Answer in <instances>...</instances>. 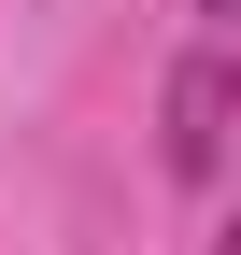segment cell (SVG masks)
Here are the masks:
<instances>
[{
    "label": "cell",
    "mask_w": 241,
    "mask_h": 255,
    "mask_svg": "<svg viewBox=\"0 0 241 255\" xmlns=\"http://www.w3.org/2000/svg\"><path fill=\"white\" fill-rule=\"evenodd\" d=\"M213 156H227V57H185L170 71V170L213 184Z\"/></svg>",
    "instance_id": "1"
},
{
    "label": "cell",
    "mask_w": 241,
    "mask_h": 255,
    "mask_svg": "<svg viewBox=\"0 0 241 255\" xmlns=\"http://www.w3.org/2000/svg\"><path fill=\"white\" fill-rule=\"evenodd\" d=\"M199 14H227V0H199Z\"/></svg>",
    "instance_id": "2"
}]
</instances>
